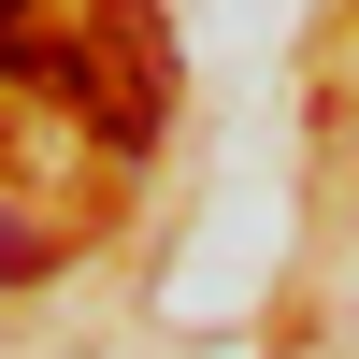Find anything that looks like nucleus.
<instances>
[{
  "mask_svg": "<svg viewBox=\"0 0 359 359\" xmlns=\"http://www.w3.org/2000/svg\"><path fill=\"white\" fill-rule=\"evenodd\" d=\"M0 29H29V0H0Z\"/></svg>",
  "mask_w": 359,
  "mask_h": 359,
  "instance_id": "2",
  "label": "nucleus"
},
{
  "mask_svg": "<svg viewBox=\"0 0 359 359\" xmlns=\"http://www.w3.org/2000/svg\"><path fill=\"white\" fill-rule=\"evenodd\" d=\"M0 273H43V245H29V230H15V216H0Z\"/></svg>",
  "mask_w": 359,
  "mask_h": 359,
  "instance_id": "1",
  "label": "nucleus"
}]
</instances>
